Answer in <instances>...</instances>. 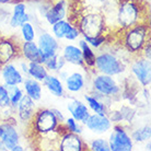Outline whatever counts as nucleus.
Here are the masks:
<instances>
[{
    "label": "nucleus",
    "mask_w": 151,
    "mask_h": 151,
    "mask_svg": "<svg viewBox=\"0 0 151 151\" xmlns=\"http://www.w3.org/2000/svg\"><path fill=\"white\" fill-rule=\"evenodd\" d=\"M69 21L78 27L82 36H101L106 35L107 25L104 14L100 11L71 10Z\"/></svg>",
    "instance_id": "obj_1"
},
{
    "label": "nucleus",
    "mask_w": 151,
    "mask_h": 151,
    "mask_svg": "<svg viewBox=\"0 0 151 151\" xmlns=\"http://www.w3.org/2000/svg\"><path fill=\"white\" fill-rule=\"evenodd\" d=\"M150 41V27L147 22L122 30V46L132 57L140 55L144 46Z\"/></svg>",
    "instance_id": "obj_2"
},
{
    "label": "nucleus",
    "mask_w": 151,
    "mask_h": 151,
    "mask_svg": "<svg viewBox=\"0 0 151 151\" xmlns=\"http://www.w3.org/2000/svg\"><path fill=\"white\" fill-rule=\"evenodd\" d=\"M142 4L140 0H119L116 12V24L119 31L145 23Z\"/></svg>",
    "instance_id": "obj_3"
},
{
    "label": "nucleus",
    "mask_w": 151,
    "mask_h": 151,
    "mask_svg": "<svg viewBox=\"0 0 151 151\" xmlns=\"http://www.w3.org/2000/svg\"><path fill=\"white\" fill-rule=\"evenodd\" d=\"M127 65L121 56L111 52H103L95 55L94 72L109 76H119L124 73Z\"/></svg>",
    "instance_id": "obj_4"
},
{
    "label": "nucleus",
    "mask_w": 151,
    "mask_h": 151,
    "mask_svg": "<svg viewBox=\"0 0 151 151\" xmlns=\"http://www.w3.org/2000/svg\"><path fill=\"white\" fill-rule=\"evenodd\" d=\"M92 92L109 99L118 98L122 93V86L113 76L96 72L91 80Z\"/></svg>",
    "instance_id": "obj_5"
},
{
    "label": "nucleus",
    "mask_w": 151,
    "mask_h": 151,
    "mask_svg": "<svg viewBox=\"0 0 151 151\" xmlns=\"http://www.w3.org/2000/svg\"><path fill=\"white\" fill-rule=\"evenodd\" d=\"M30 124L33 127V130L40 135L52 134L56 130L57 126L60 124L56 118L55 114L49 109H40L34 113Z\"/></svg>",
    "instance_id": "obj_6"
},
{
    "label": "nucleus",
    "mask_w": 151,
    "mask_h": 151,
    "mask_svg": "<svg viewBox=\"0 0 151 151\" xmlns=\"http://www.w3.org/2000/svg\"><path fill=\"white\" fill-rule=\"evenodd\" d=\"M129 67L132 76L141 87H149L151 83V65L150 59H147L141 55L132 57Z\"/></svg>",
    "instance_id": "obj_7"
},
{
    "label": "nucleus",
    "mask_w": 151,
    "mask_h": 151,
    "mask_svg": "<svg viewBox=\"0 0 151 151\" xmlns=\"http://www.w3.org/2000/svg\"><path fill=\"white\" fill-rule=\"evenodd\" d=\"M109 138L110 151H130L134 147V141L124 126L115 124Z\"/></svg>",
    "instance_id": "obj_8"
},
{
    "label": "nucleus",
    "mask_w": 151,
    "mask_h": 151,
    "mask_svg": "<svg viewBox=\"0 0 151 151\" xmlns=\"http://www.w3.org/2000/svg\"><path fill=\"white\" fill-rule=\"evenodd\" d=\"M20 43L13 36H0V68L8 63L20 58Z\"/></svg>",
    "instance_id": "obj_9"
},
{
    "label": "nucleus",
    "mask_w": 151,
    "mask_h": 151,
    "mask_svg": "<svg viewBox=\"0 0 151 151\" xmlns=\"http://www.w3.org/2000/svg\"><path fill=\"white\" fill-rule=\"evenodd\" d=\"M37 46L41 53V63L43 64L44 61L52 56H55L58 54L59 49V44L57 42V38L54 35L49 34L47 32H43L40 34L37 38Z\"/></svg>",
    "instance_id": "obj_10"
},
{
    "label": "nucleus",
    "mask_w": 151,
    "mask_h": 151,
    "mask_svg": "<svg viewBox=\"0 0 151 151\" xmlns=\"http://www.w3.org/2000/svg\"><path fill=\"white\" fill-rule=\"evenodd\" d=\"M58 149L61 151H82L89 149L79 134L65 132L60 135Z\"/></svg>",
    "instance_id": "obj_11"
},
{
    "label": "nucleus",
    "mask_w": 151,
    "mask_h": 151,
    "mask_svg": "<svg viewBox=\"0 0 151 151\" xmlns=\"http://www.w3.org/2000/svg\"><path fill=\"white\" fill-rule=\"evenodd\" d=\"M84 125L87 126V128L90 132H94V134H104L112 128L113 123L105 114L93 113L90 114V116Z\"/></svg>",
    "instance_id": "obj_12"
},
{
    "label": "nucleus",
    "mask_w": 151,
    "mask_h": 151,
    "mask_svg": "<svg viewBox=\"0 0 151 151\" xmlns=\"http://www.w3.org/2000/svg\"><path fill=\"white\" fill-rule=\"evenodd\" d=\"M0 140L4 144L8 150H10L14 145L20 142V135L14 124L10 122L0 123Z\"/></svg>",
    "instance_id": "obj_13"
},
{
    "label": "nucleus",
    "mask_w": 151,
    "mask_h": 151,
    "mask_svg": "<svg viewBox=\"0 0 151 151\" xmlns=\"http://www.w3.org/2000/svg\"><path fill=\"white\" fill-rule=\"evenodd\" d=\"M1 77L4 86H20L25 79L21 70L12 61L1 67Z\"/></svg>",
    "instance_id": "obj_14"
},
{
    "label": "nucleus",
    "mask_w": 151,
    "mask_h": 151,
    "mask_svg": "<svg viewBox=\"0 0 151 151\" xmlns=\"http://www.w3.org/2000/svg\"><path fill=\"white\" fill-rule=\"evenodd\" d=\"M69 15V4L67 0H58L57 2L49 8L45 13V19L48 24H54L57 21H60Z\"/></svg>",
    "instance_id": "obj_15"
},
{
    "label": "nucleus",
    "mask_w": 151,
    "mask_h": 151,
    "mask_svg": "<svg viewBox=\"0 0 151 151\" xmlns=\"http://www.w3.org/2000/svg\"><path fill=\"white\" fill-rule=\"evenodd\" d=\"M67 109H68V112L70 113L72 118H75L78 123L83 125L86 124V122L91 114L87 104H84L77 99H73L68 103Z\"/></svg>",
    "instance_id": "obj_16"
},
{
    "label": "nucleus",
    "mask_w": 151,
    "mask_h": 151,
    "mask_svg": "<svg viewBox=\"0 0 151 151\" xmlns=\"http://www.w3.org/2000/svg\"><path fill=\"white\" fill-rule=\"evenodd\" d=\"M15 110L18 112V116H19L20 121L23 123H30L34 113L36 112L35 101H33L27 94H24V96L21 99V101L19 102Z\"/></svg>",
    "instance_id": "obj_17"
},
{
    "label": "nucleus",
    "mask_w": 151,
    "mask_h": 151,
    "mask_svg": "<svg viewBox=\"0 0 151 151\" xmlns=\"http://www.w3.org/2000/svg\"><path fill=\"white\" fill-rule=\"evenodd\" d=\"M61 56L64 57V59L66 60L67 64L78 66V67H81V68L86 70V65H84V61H83L82 52H81L79 46L72 45V44L66 45L63 48Z\"/></svg>",
    "instance_id": "obj_18"
},
{
    "label": "nucleus",
    "mask_w": 151,
    "mask_h": 151,
    "mask_svg": "<svg viewBox=\"0 0 151 151\" xmlns=\"http://www.w3.org/2000/svg\"><path fill=\"white\" fill-rule=\"evenodd\" d=\"M20 57L22 59L27 60V63H31V61L41 63V53H40L37 44L34 41H22L20 43Z\"/></svg>",
    "instance_id": "obj_19"
},
{
    "label": "nucleus",
    "mask_w": 151,
    "mask_h": 151,
    "mask_svg": "<svg viewBox=\"0 0 151 151\" xmlns=\"http://www.w3.org/2000/svg\"><path fill=\"white\" fill-rule=\"evenodd\" d=\"M66 90L70 93H78L86 88V76L80 71H73L69 73L65 79Z\"/></svg>",
    "instance_id": "obj_20"
},
{
    "label": "nucleus",
    "mask_w": 151,
    "mask_h": 151,
    "mask_svg": "<svg viewBox=\"0 0 151 151\" xmlns=\"http://www.w3.org/2000/svg\"><path fill=\"white\" fill-rule=\"evenodd\" d=\"M27 21H30V15L27 12V4L24 2H17L10 18V27L18 29Z\"/></svg>",
    "instance_id": "obj_21"
},
{
    "label": "nucleus",
    "mask_w": 151,
    "mask_h": 151,
    "mask_svg": "<svg viewBox=\"0 0 151 151\" xmlns=\"http://www.w3.org/2000/svg\"><path fill=\"white\" fill-rule=\"evenodd\" d=\"M23 90H24V93L30 96L33 101L35 102H38L41 101L42 99V86L41 82L37 81V80L33 79L31 77H27L24 79L23 81Z\"/></svg>",
    "instance_id": "obj_22"
},
{
    "label": "nucleus",
    "mask_w": 151,
    "mask_h": 151,
    "mask_svg": "<svg viewBox=\"0 0 151 151\" xmlns=\"http://www.w3.org/2000/svg\"><path fill=\"white\" fill-rule=\"evenodd\" d=\"M43 84L47 90L52 93L53 95L57 98H61L65 94V88L64 84L61 82V80L56 77V76L49 73L46 76V78L43 80Z\"/></svg>",
    "instance_id": "obj_23"
},
{
    "label": "nucleus",
    "mask_w": 151,
    "mask_h": 151,
    "mask_svg": "<svg viewBox=\"0 0 151 151\" xmlns=\"http://www.w3.org/2000/svg\"><path fill=\"white\" fill-rule=\"evenodd\" d=\"M79 47L81 49V52H82L83 61H84V65H86V71L89 70V69H94V61L96 53L83 38L79 41Z\"/></svg>",
    "instance_id": "obj_24"
},
{
    "label": "nucleus",
    "mask_w": 151,
    "mask_h": 151,
    "mask_svg": "<svg viewBox=\"0 0 151 151\" xmlns=\"http://www.w3.org/2000/svg\"><path fill=\"white\" fill-rule=\"evenodd\" d=\"M84 100L87 101L89 110H91L93 113L105 114V115H107V112H109V106H107V104L102 102L98 98H95L94 95L86 94L84 95Z\"/></svg>",
    "instance_id": "obj_25"
},
{
    "label": "nucleus",
    "mask_w": 151,
    "mask_h": 151,
    "mask_svg": "<svg viewBox=\"0 0 151 151\" xmlns=\"http://www.w3.org/2000/svg\"><path fill=\"white\" fill-rule=\"evenodd\" d=\"M27 65H29V77L37 80L40 82H43V80L48 75V70L46 69L44 64L37 61H31Z\"/></svg>",
    "instance_id": "obj_26"
},
{
    "label": "nucleus",
    "mask_w": 151,
    "mask_h": 151,
    "mask_svg": "<svg viewBox=\"0 0 151 151\" xmlns=\"http://www.w3.org/2000/svg\"><path fill=\"white\" fill-rule=\"evenodd\" d=\"M6 88H7L9 99H10V109L15 110L21 99L25 94L24 90L21 89L19 86H6Z\"/></svg>",
    "instance_id": "obj_27"
},
{
    "label": "nucleus",
    "mask_w": 151,
    "mask_h": 151,
    "mask_svg": "<svg viewBox=\"0 0 151 151\" xmlns=\"http://www.w3.org/2000/svg\"><path fill=\"white\" fill-rule=\"evenodd\" d=\"M72 27V24L70 21L68 20H60V21H57L54 24H52V32L53 35L58 40L65 37V35L67 34V32L69 31V29Z\"/></svg>",
    "instance_id": "obj_28"
},
{
    "label": "nucleus",
    "mask_w": 151,
    "mask_h": 151,
    "mask_svg": "<svg viewBox=\"0 0 151 151\" xmlns=\"http://www.w3.org/2000/svg\"><path fill=\"white\" fill-rule=\"evenodd\" d=\"M151 135V128L150 125H145L142 127L135 129L132 132V141H136V142H142V141H147L150 139Z\"/></svg>",
    "instance_id": "obj_29"
},
{
    "label": "nucleus",
    "mask_w": 151,
    "mask_h": 151,
    "mask_svg": "<svg viewBox=\"0 0 151 151\" xmlns=\"http://www.w3.org/2000/svg\"><path fill=\"white\" fill-rule=\"evenodd\" d=\"M21 29V35H22V40L24 42H30V41H34L35 36H36V33H35V29L34 27L32 25V23L30 21L23 23L22 25L20 27Z\"/></svg>",
    "instance_id": "obj_30"
},
{
    "label": "nucleus",
    "mask_w": 151,
    "mask_h": 151,
    "mask_svg": "<svg viewBox=\"0 0 151 151\" xmlns=\"http://www.w3.org/2000/svg\"><path fill=\"white\" fill-rule=\"evenodd\" d=\"M89 149L93 151H110L109 140L103 139V138H96L91 141Z\"/></svg>",
    "instance_id": "obj_31"
},
{
    "label": "nucleus",
    "mask_w": 151,
    "mask_h": 151,
    "mask_svg": "<svg viewBox=\"0 0 151 151\" xmlns=\"http://www.w3.org/2000/svg\"><path fill=\"white\" fill-rule=\"evenodd\" d=\"M83 40L87 42L88 44L93 47V48H101L106 42V35H101V36H83Z\"/></svg>",
    "instance_id": "obj_32"
},
{
    "label": "nucleus",
    "mask_w": 151,
    "mask_h": 151,
    "mask_svg": "<svg viewBox=\"0 0 151 151\" xmlns=\"http://www.w3.org/2000/svg\"><path fill=\"white\" fill-rule=\"evenodd\" d=\"M63 124H64L65 128L67 129V132H76V134H79V135L82 132V128H81V126H80V123H78V122L76 121L75 118H72V117L66 118Z\"/></svg>",
    "instance_id": "obj_33"
},
{
    "label": "nucleus",
    "mask_w": 151,
    "mask_h": 151,
    "mask_svg": "<svg viewBox=\"0 0 151 151\" xmlns=\"http://www.w3.org/2000/svg\"><path fill=\"white\" fill-rule=\"evenodd\" d=\"M0 109L1 110L10 109V99L4 84H0Z\"/></svg>",
    "instance_id": "obj_34"
},
{
    "label": "nucleus",
    "mask_w": 151,
    "mask_h": 151,
    "mask_svg": "<svg viewBox=\"0 0 151 151\" xmlns=\"http://www.w3.org/2000/svg\"><path fill=\"white\" fill-rule=\"evenodd\" d=\"M57 56H58V54H56L55 56H52V57H49V58H47V59L43 63L48 71L57 72Z\"/></svg>",
    "instance_id": "obj_35"
},
{
    "label": "nucleus",
    "mask_w": 151,
    "mask_h": 151,
    "mask_svg": "<svg viewBox=\"0 0 151 151\" xmlns=\"http://www.w3.org/2000/svg\"><path fill=\"white\" fill-rule=\"evenodd\" d=\"M80 36V32L78 30V27H76L73 24H72V27L69 29V31L67 32V34L65 35V40H67V41H76L77 38Z\"/></svg>",
    "instance_id": "obj_36"
},
{
    "label": "nucleus",
    "mask_w": 151,
    "mask_h": 151,
    "mask_svg": "<svg viewBox=\"0 0 151 151\" xmlns=\"http://www.w3.org/2000/svg\"><path fill=\"white\" fill-rule=\"evenodd\" d=\"M151 45H150V41L148 42L147 44L144 46V48H142V50H141V53H140V55L142 57H145V58H147V59H151Z\"/></svg>",
    "instance_id": "obj_37"
},
{
    "label": "nucleus",
    "mask_w": 151,
    "mask_h": 151,
    "mask_svg": "<svg viewBox=\"0 0 151 151\" xmlns=\"http://www.w3.org/2000/svg\"><path fill=\"white\" fill-rule=\"evenodd\" d=\"M52 111L54 112V114H55L56 118L58 119V122H59V123H64V121L66 118H65V116L63 115V113H61L60 111L57 110V109H52Z\"/></svg>",
    "instance_id": "obj_38"
},
{
    "label": "nucleus",
    "mask_w": 151,
    "mask_h": 151,
    "mask_svg": "<svg viewBox=\"0 0 151 151\" xmlns=\"http://www.w3.org/2000/svg\"><path fill=\"white\" fill-rule=\"evenodd\" d=\"M20 67H21V72H22L23 75L27 76V77H29V65L24 60L20 63Z\"/></svg>",
    "instance_id": "obj_39"
},
{
    "label": "nucleus",
    "mask_w": 151,
    "mask_h": 151,
    "mask_svg": "<svg viewBox=\"0 0 151 151\" xmlns=\"http://www.w3.org/2000/svg\"><path fill=\"white\" fill-rule=\"evenodd\" d=\"M10 150H11V151H24L25 149H24V148H23L21 145L17 144V145H14V146H13V147H12Z\"/></svg>",
    "instance_id": "obj_40"
},
{
    "label": "nucleus",
    "mask_w": 151,
    "mask_h": 151,
    "mask_svg": "<svg viewBox=\"0 0 151 151\" xmlns=\"http://www.w3.org/2000/svg\"><path fill=\"white\" fill-rule=\"evenodd\" d=\"M14 0H0V4H10V2H13Z\"/></svg>",
    "instance_id": "obj_41"
},
{
    "label": "nucleus",
    "mask_w": 151,
    "mask_h": 151,
    "mask_svg": "<svg viewBox=\"0 0 151 151\" xmlns=\"http://www.w3.org/2000/svg\"><path fill=\"white\" fill-rule=\"evenodd\" d=\"M0 36H1V34H0Z\"/></svg>",
    "instance_id": "obj_42"
}]
</instances>
